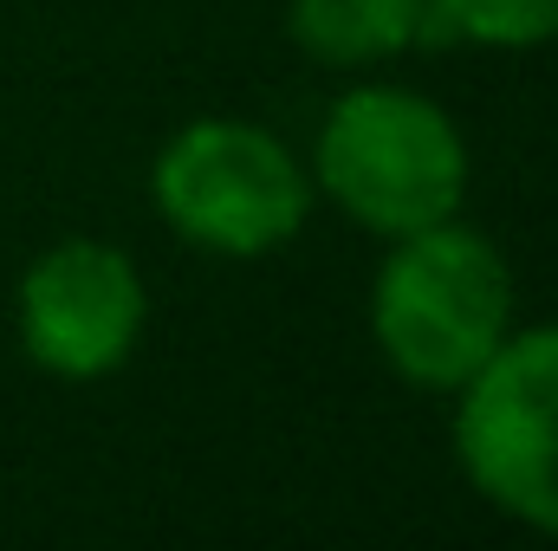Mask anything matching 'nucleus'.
<instances>
[{"label":"nucleus","instance_id":"nucleus-1","mask_svg":"<svg viewBox=\"0 0 558 551\" xmlns=\"http://www.w3.org/2000/svg\"><path fill=\"white\" fill-rule=\"evenodd\" d=\"M513 305H520V285L500 241L468 215H448L416 234L384 241L364 318H371L377 357L410 390L454 396L494 357V344L520 325Z\"/></svg>","mask_w":558,"mask_h":551},{"label":"nucleus","instance_id":"nucleus-2","mask_svg":"<svg viewBox=\"0 0 558 551\" xmlns=\"http://www.w3.org/2000/svg\"><path fill=\"white\" fill-rule=\"evenodd\" d=\"M312 188L377 241L416 234L468 208L474 156L461 124L410 85H351L312 137Z\"/></svg>","mask_w":558,"mask_h":551},{"label":"nucleus","instance_id":"nucleus-3","mask_svg":"<svg viewBox=\"0 0 558 551\" xmlns=\"http://www.w3.org/2000/svg\"><path fill=\"white\" fill-rule=\"evenodd\" d=\"M156 221L215 260H267L292 247L318 208L312 169L254 118H189L149 162Z\"/></svg>","mask_w":558,"mask_h":551},{"label":"nucleus","instance_id":"nucleus-5","mask_svg":"<svg viewBox=\"0 0 558 551\" xmlns=\"http://www.w3.org/2000/svg\"><path fill=\"white\" fill-rule=\"evenodd\" d=\"M149 292L137 260L98 234L52 241L13 285V338L33 370L59 383H105L143 344Z\"/></svg>","mask_w":558,"mask_h":551},{"label":"nucleus","instance_id":"nucleus-6","mask_svg":"<svg viewBox=\"0 0 558 551\" xmlns=\"http://www.w3.org/2000/svg\"><path fill=\"white\" fill-rule=\"evenodd\" d=\"M286 33L312 65L331 72H364L416 46H441L428 0H286Z\"/></svg>","mask_w":558,"mask_h":551},{"label":"nucleus","instance_id":"nucleus-4","mask_svg":"<svg viewBox=\"0 0 558 551\" xmlns=\"http://www.w3.org/2000/svg\"><path fill=\"white\" fill-rule=\"evenodd\" d=\"M448 403L454 467L474 500L558 539V318L513 325Z\"/></svg>","mask_w":558,"mask_h":551},{"label":"nucleus","instance_id":"nucleus-7","mask_svg":"<svg viewBox=\"0 0 558 551\" xmlns=\"http://www.w3.org/2000/svg\"><path fill=\"white\" fill-rule=\"evenodd\" d=\"M441 46L539 52L558 39V0H428Z\"/></svg>","mask_w":558,"mask_h":551}]
</instances>
